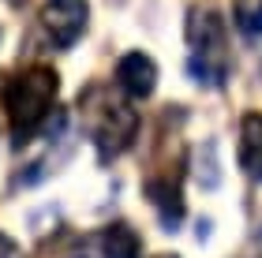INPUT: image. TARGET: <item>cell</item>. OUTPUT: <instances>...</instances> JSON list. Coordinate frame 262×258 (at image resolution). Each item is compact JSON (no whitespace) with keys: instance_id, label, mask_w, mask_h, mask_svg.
Here are the masks:
<instances>
[{"instance_id":"cell-9","label":"cell","mask_w":262,"mask_h":258,"mask_svg":"<svg viewBox=\"0 0 262 258\" xmlns=\"http://www.w3.org/2000/svg\"><path fill=\"white\" fill-rule=\"evenodd\" d=\"M236 22L247 34H262V0H236Z\"/></svg>"},{"instance_id":"cell-6","label":"cell","mask_w":262,"mask_h":258,"mask_svg":"<svg viewBox=\"0 0 262 258\" xmlns=\"http://www.w3.org/2000/svg\"><path fill=\"white\" fill-rule=\"evenodd\" d=\"M240 165L251 180H262V112H247L240 124Z\"/></svg>"},{"instance_id":"cell-2","label":"cell","mask_w":262,"mask_h":258,"mask_svg":"<svg viewBox=\"0 0 262 258\" xmlns=\"http://www.w3.org/2000/svg\"><path fill=\"white\" fill-rule=\"evenodd\" d=\"M187 45H191V75L206 86H221L229 79V49H225V22L217 11H191Z\"/></svg>"},{"instance_id":"cell-4","label":"cell","mask_w":262,"mask_h":258,"mask_svg":"<svg viewBox=\"0 0 262 258\" xmlns=\"http://www.w3.org/2000/svg\"><path fill=\"white\" fill-rule=\"evenodd\" d=\"M86 19H90L86 0H45V8H41V27L53 38V45H60V49H71L82 38Z\"/></svg>"},{"instance_id":"cell-1","label":"cell","mask_w":262,"mask_h":258,"mask_svg":"<svg viewBox=\"0 0 262 258\" xmlns=\"http://www.w3.org/2000/svg\"><path fill=\"white\" fill-rule=\"evenodd\" d=\"M56 93H60V79H56V72L45 67V64L23 67V72L4 79L0 101H4V112L11 120V131H15L19 146L30 143V138L41 131V124L49 120V112H53Z\"/></svg>"},{"instance_id":"cell-5","label":"cell","mask_w":262,"mask_h":258,"mask_svg":"<svg viewBox=\"0 0 262 258\" xmlns=\"http://www.w3.org/2000/svg\"><path fill=\"white\" fill-rule=\"evenodd\" d=\"M116 86L135 101L150 98L154 86H158V64L146 53H124L120 64H116Z\"/></svg>"},{"instance_id":"cell-10","label":"cell","mask_w":262,"mask_h":258,"mask_svg":"<svg viewBox=\"0 0 262 258\" xmlns=\"http://www.w3.org/2000/svg\"><path fill=\"white\" fill-rule=\"evenodd\" d=\"M0 258H23L19 243L11 240V236H4V232H0Z\"/></svg>"},{"instance_id":"cell-8","label":"cell","mask_w":262,"mask_h":258,"mask_svg":"<svg viewBox=\"0 0 262 258\" xmlns=\"http://www.w3.org/2000/svg\"><path fill=\"white\" fill-rule=\"evenodd\" d=\"M101 251L105 258H142V243L127 225H109L101 236Z\"/></svg>"},{"instance_id":"cell-3","label":"cell","mask_w":262,"mask_h":258,"mask_svg":"<svg viewBox=\"0 0 262 258\" xmlns=\"http://www.w3.org/2000/svg\"><path fill=\"white\" fill-rule=\"evenodd\" d=\"M139 131V112L124 101H101L94 109V120H90V138L98 146V157L109 161L116 154H124L131 146V138Z\"/></svg>"},{"instance_id":"cell-11","label":"cell","mask_w":262,"mask_h":258,"mask_svg":"<svg viewBox=\"0 0 262 258\" xmlns=\"http://www.w3.org/2000/svg\"><path fill=\"white\" fill-rule=\"evenodd\" d=\"M154 258H180V254H154Z\"/></svg>"},{"instance_id":"cell-7","label":"cell","mask_w":262,"mask_h":258,"mask_svg":"<svg viewBox=\"0 0 262 258\" xmlns=\"http://www.w3.org/2000/svg\"><path fill=\"white\" fill-rule=\"evenodd\" d=\"M146 195H150L154 209H158L161 225L172 232L176 225H180V217H184V198H180V187L169 183V180H150V183H146Z\"/></svg>"}]
</instances>
